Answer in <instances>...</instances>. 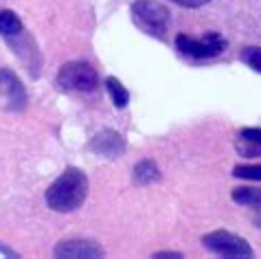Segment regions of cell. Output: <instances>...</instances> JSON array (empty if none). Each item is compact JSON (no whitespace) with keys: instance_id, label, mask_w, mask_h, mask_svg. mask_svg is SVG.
Wrapping results in <instances>:
<instances>
[{"instance_id":"cell-11","label":"cell","mask_w":261,"mask_h":259,"mask_svg":"<svg viewBox=\"0 0 261 259\" xmlns=\"http://www.w3.org/2000/svg\"><path fill=\"white\" fill-rule=\"evenodd\" d=\"M22 33V22L13 11L3 9L0 11V35L5 38H16V35Z\"/></svg>"},{"instance_id":"cell-13","label":"cell","mask_w":261,"mask_h":259,"mask_svg":"<svg viewBox=\"0 0 261 259\" xmlns=\"http://www.w3.org/2000/svg\"><path fill=\"white\" fill-rule=\"evenodd\" d=\"M106 90L110 92V99L114 101L117 108H125L127 101H129V92L123 88V84L119 82L117 77H108L106 79Z\"/></svg>"},{"instance_id":"cell-17","label":"cell","mask_w":261,"mask_h":259,"mask_svg":"<svg viewBox=\"0 0 261 259\" xmlns=\"http://www.w3.org/2000/svg\"><path fill=\"white\" fill-rule=\"evenodd\" d=\"M255 224L261 228V206H257V213H255Z\"/></svg>"},{"instance_id":"cell-8","label":"cell","mask_w":261,"mask_h":259,"mask_svg":"<svg viewBox=\"0 0 261 259\" xmlns=\"http://www.w3.org/2000/svg\"><path fill=\"white\" fill-rule=\"evenodd\" d=\"M123 147H125V143H123L121 134L114 132V130H103V132H99L95 139L90 143V149L99 156H119L123 152Z\"/></svg>"},{"instance_id":"cell-6","label":"cell","mask_w":261,"mask_h":259,"mask_svg":"<svg viewBox=\"0 0 261 259\" xmlns=\"http://www.w3.org/2000/svg\"><path fill=\"white\" fill-rule=\"evenodd\" d=\"M27 106V90L18 75L9 68H0V110L18 112Z\"/></svg>"},{"instance_id":"cell-15","label":"cell","mask_w":261,"mask_h":259,"mask_svg":"<svg viewBox=\"0 0 261 259\" xmlns=\"http://www.w3.org/2000/svg\"><path fill=\"white\" fill-rule=\"evenodd\" d=\"M235 178H246V180H261V165H237L233 169Z\"/></svg>"},{"instance_id":"cell-1","label":"cell","mask_w":261,"mask_h":259,"mask_svg":"<svg viewBox=\"0 0 261 259\" xmlns=\"http://www.w3.org/2000/svg\"><path fill=\"white\" fill-rule=\"evenodd\" d=\"M88 196V178L82 169L68 167L46 189V204L57 213H70L84 204Z\"/></svg>"},{"instance_id":"cell-2","label":"cell","mask_w":261,"mask_h":259,"mask_svg":"<svg viewBox=\"0 0 261 259\" xmlns=\"http://www.w3.org/2000/svg\"><path fill=\"white\" fill-rule=\"evenodd\" d=\"M132 20L141 31L163 40L169 24V11L156 0H136L132 5Z\"/></svg>"},{"instance_id":"cell-5","label":"cell","mask_w":261,"mask_h":259,"mask_svg":"<svg viewBox=\"0 0 261 259\" xmlns=\"http://www.w3.org/2000/svg\"><path fill=\"white\" fill-rule=\"evenodd\" d=\"M202 244L204 248H208L211 253L217 255H226V257H252L250 244L242 240L239 235L235 233H228V231H213L202 237Z\"/></svg>"},{"instance_id":"cell-10","label":"cell","mask_w":261,"mask_h":259,"mask_svg":"<svg viewBox=\"0 0 261 259\" xmlns=\"http://www.w3.org/2000/svg\"><path fill=\"white\" fill-rule=\"evenodd\" d=\"M161 178V169L154 161H141L134 167V180L139 185H151Z\"/></svg>"},{"instance_id":"cell-7","label":"cell","mask_w":261,"mask_h":259,"mask_svg":"<svg viewBox=\"0 0 261 259\" xmlns=\"http://www.w3.org/2000/svg\"><path fill=\"white\" fill-rule=\"evenodd\" d=\"M55 257L62 259H97L103 257V248L90 240H66L55 246Z\"/></svg>"},{"instance_id":"cell-16","label":"cell","mask_w":261,"mask_h":259,"mask_svg":"<svg viewBox=\"0 0 261 259\" xmlns=\"http://www.w3.org/2000/svg\"><path fill=\"white\" fill-rule=\"evenodd\" d=\"M176 5H182V7H202L206 3H211V0H173Z\"/></svg>"},{"instance_id":"cell-12","label":"cell","mask_w":261,"mask_h":259,"mask_svg":"<svg viewBox=\"0 0 261 259\" xmlns=\"http://www.w3.org/2000/svg\"><path fill=\"white\" fill-rule=\"evenodd\" d=\"M233 200L237 204L244 206H261V189H255V187H237L233 191Z\"/></svg>"},{"instance_id":"cell-4","label":"cell","mask_w":261,"mask_h":259,"mask_svg":"<svg viewBox=\"0 0 261 259\" xmlns=\"http://www.w3.org/2000/svg\"><path fill=\"white\" fill-rule=\"evenodd\" d=\"M176 46L182 55L195 57V60H208V57H217L220 53H224L226 40H224L220 33H206V35H202L200 40L189 38V35L182 33L176 38Z\"/></svg>"},{"instance_id":"cell-18","label":"cell","mask_w":261,"mask_h":259,"mask_svg":"<svg viewBox=\"0 0 261 259\" xmlns=\"http://www.w3.org/2000/svg\"><path fill=\"white\" fill-rule=\"evenodd\" d=\"M156 257H180V253H156Z\"/></svg>"},{"instance_id":"cell-3","label":"cell","mask_w":261,"mask_h":259,"mask_svg":"<svg viewBox=\"0 0 261 259\" xmlns=\"http://www.w3.org/2000/svg\"><path fill=\"white\" fill-rule=\"evenodd\" d=\"M57 84L64 90H75V92H90L97 88L99 77L97 70L88 62H68L64 64L62 70L57 73Z\"/></svg>"},{"instance_id":"cell-14","label":"cell","mask_w":261,"mask_h":259,"mask_svg":"<svg viewBox=\"0 0 261 259\" xmlns=\"http://www.w3.org/2000/svg\"><path fill=\"white\" fill-rule=\"evenodd\" d=\"M242 62H246V66H250L252 70L261 73V46H246L242 51Z\"/></svg>"},{"instance_id":"cell-9","label":"cell","mask_w":261,"mask_h":259,"mask_svg":"<svg viewBox=\"0 0 261 259\" xmlns=\"http://www.w3.org/2000/svg\"><path fill=\"white\" fill-rule=\"evenodd\" d=\"M235 149L239 152V156H246V158L261 156V130L259 127L242 130L235 141Z\"/></svg>"}]
</instances>
